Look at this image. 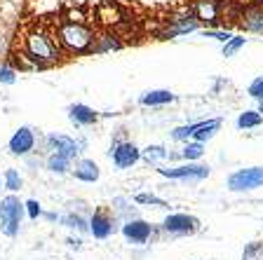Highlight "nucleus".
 I'll return each instance as SVG.
<instances>
[{
    "label": "nucleus",
    "mask_w": 263,
    "mask_h": 260,
    "mask_svg": "<svg viewBox=\"0 0 263 260\" xmlns=\"http://www.w3.org/2000/svg\"><path fill=\"white\" fill-rule=\"evenodd\" d=\"M0 82H3V85H14L16 82V71L10 64L0 66Z\"/></svg>",
    "instance_id": "33"
},
{
    "label": "nucleus",
    "mask_w": 263,
    "mask_h": 260,
    "mask_svg": "<svg viewBox=\"0 0 263 260\" xmlns=\"http://www.w3.org/2000/svg\"><path fill=\"white\" fill-rule=\"evenodd\" d=\"M200 230V221L191 213H170L164 216L162 225H160V232L170 234V237H193V234Z\"/></svg>",
    "instance_id": "4"
},
{
    "label": "nucleus",
    "mask_w": 263,
    "mask_h": 260,
    "mask_svg": "<svg viewBox=\"0 0 263 260\" xmlns=\"http://www.w3.org/2000/svg\"><path fill=\"white\" fill-rule=\"evenodd\" d=\"M26 216L24 202L16 195H7L0 199V232L5 237H16L22 230V221Z\"/></svg>",
    "instance_id": "3"
},
{
    "label": "nucleus",
    "mask_w": 263,
    "mask_h": 260,
    "mask_svg": "<svg viewBox=\"0 0 263 260\" xmlns=\"http://www.w3.org/2000/svg\"><path fill=\"white\" fill-rule=\"evenodd\" d=\"M66 244L71 246V249L80 251V249H82V239H76V237H68V239H66Z\"/></svg>",
    "instance_id": "35"
},
{
    "label": "nucleus",
    "mask_w": 263,
    "mask_h": 260,
    "mask_svg": "<svg viewBox=\"0 0 263 260\" xmlns=\"http://www.w3.org/2000/svg\"><path fill=\"white\" fill-rule=\"evenodd\" d=\"M101 115L94 108H89L87 103H71L68 106V119H71L76 127H94L99 122Z\"/></svg>",
    "instance_id": "15"
},
{
    "label": "nucleus",
    "mask_w": 263,
    "mask_h": 260,
    "mask_svg": "<svg viewBox=\"0 0 263 260\" xmlns=\"http://www.w3.org/2000/svg\"><path fill=\"white\" fill-rule=\"evenodd\" d=\"M256 110H258V113L263 115V101H258V108H256Z\"/></svg>",
    "instance_id": "38"
},
{
    "label": "nucleus",
    "mask_w": 263,
    "mask_h": 260,
    "mask_svg": "<svg viewBox=\"0 0 263 260\" xmlns=\"http://www.w3.org/2000/svg\"><path fill=\"white\" fill-rule=\"evenodd\" d=\"M118 230V218L108 209H97L89 213V234L94 239H108Z\"/></svg>",
    "instance_id": "8"
},
{
    "label": "nucleus",
    "mask_w": 263,
    "mask_h": 260,
    "mask_svg": "<svg viewBox=\"0 0 263 260\" xmlns=\"http://www.w3.org/2000/svg\"><path fill=\"white\" fill-rule=\"evenodd\" d=\"M219 129H221V119H219V117H212V119H202V122H195L193 141H200V143L212 141Z\"/></svg>",
    "instance_id": "18"
},
{
    "label": "nucleus",
    "mask_w": 263,
    "mask_h": 260,
    "mask_svg": "<svg viewBox=\"0 0 263 260\" xmlns=\"http://www.w3.org/2000/svg\"><path fill=\"white\" fill-rule=\"evenodd\" d=\"M263 125V115L258 110H242L237 115V129L249 131V129H258Z\"/></svg>",
    "instance_id": "22"
},
{
    "label": "nucleus",
    "mask_w": 263,
    "mask_h": 260,
    "mask_svg": "<svg viewBox=\"0 0 263 260\" xmlns=\"http://www.w3.org/2000/svg\"><path fill=\"white\" fill-rule=\"evenodd\" d=\"M82 146H85L82 141H76V138H71V136H66V134L45 136V148H47L49 152H59V155H64V157H68V159L80 157Z\"/></svg>",
    "instance_id": "9"
},
{
    "label": "nucleus",
    "mask_w": 263,
    "mask_h": 260,
    "mask_svg": "<svg viewBox=\"0 0 263 260\" xmlns=\"http://www.w3.org/2000/svg\"><path fill=\"white\" fill-rule=\"evenodd\" d=\"M247 94L252 98H256V101H263V75L254 77L252 82H249V87H247Z\"/></svg>",
    "instance_id": "32"
},
{
    "label": "nucleus",
    "mask_w": 263,
    "mask_h": 260,
    "mask_svg": "<svg viewBox=\"0 0 263 260\" xmlns=\"http://www.w3.org/2000/svg\"><path fill=\"white\" fill-rule=\"evenodd\" d=\"M3 52H5V38L0 35V54H3Z\"/></svg>",
    "instance_id": "37"
},
{
    "label": "nucleus",
    "mask_w": 263,
    "mask_h": 260,
    "mask_svg": "<svg viewBox=\"0 0 263 260\" xmlns=\"http://www.w3.org/2000/svg\"><path fill=\"white\" fill-rule=\"evenodd\" d=\"M113 216L118 218V221H129V218H139L137 216V209H134V206H132V202L127 199V197H115L113 199Z\"/></svg>",
    "instance_id": "21"
},
{
    "label": "nucleus",
    "mask_w": 263,
    "mask_h": 260,
    "mask_svg": "<svg viewBox=\"0 0 263 260\" xmlns=\"http://www.w3.org/2000/svg\"><path fill=\"white\" fill-rule=\"evenodd\" d=\"M125 47L122 38L110 28H104L94 35V45H92V54H108V52H118Z\"/></svg>",
    "instance_id": "14"
},
{
    "label": "nucleus",
    "mask_w": 263,
    "mask_h": 260,
    "mask_svg": "<svg viewBox=\"0 0 263 260\" xmlns=\"http://www.w3.org/2000/svg\"><path fill=\"white\" fill-rule=\"evenodd\" d=\"M193 131H195V122H191V125H181L176 127V129H172V138L179 143H186L193 138Z\"/></svg>",
    "instance_id": "27"
},
{
    "label": "nucleus",
    "mask_w": 263,
    "mask_h": 260,
    "mask_svg": "<svg viewBox=\"0 0 263 260\" xmlns=\"http://www.w3.org/2000/svg\"><path fill=\"white\" fill-rule=\"evenodd\" d=\"M237 26L247 33L263 35V5H247L237 12Z\"/></svg>",
    "instance_id": "12"
},
{
    "label": "nucleus",
    "mask_w": 263,
    "mask_h": 260,
    "mask_svg": "<svg viewBox=\"0 0 263 260\" xmlns=\"http://www.w3.org/2000/svg\"><path fill=\"white\" fill-rule=\"evenodd\" d=\"M167 157H170V150H167L164 146H148V148L141 150V159L146 164H160Z\"/></svg>",
    "instance_id": "24"
},
{
    "label": "nucleus",
    "mask_w": 263,
    "mask_h": 260,
    "mask_svg": "<svg viewBox=\"0 0 263 260\" xmlns=\"http://www.w3.org/2000/svg\"><path fill=\"white\" fill-rule=\"evenodd\" d=\"M71 162H73V159L64 157V155H59V152H49L47 157H45V169H47L49 173L64 176V173L71 171Z\"/></svg>",
    "instance_id": "20"
},
{
    "label": "nucleus",
    "mask_w": 263,
    "mask_h": 260,
    "mask_svg": "<svg viewBox=\"0 0 263 260\" xmlns=\"http://www.w3.org/2000/svg\"><path fill=\"white\" fill-rule=\"evenodd\" d=\"M43 218H45V221H49V223H57V221H59V213H54V211H43Z\"/></svg>",
    "instance_id": "36"
},
{
    "label": "nucleus",
    "mask_w": 263,
    "mask_h": 260,
    "mask_svg": "<svg viewBox=\"0 0 263 260\" xmlns=\"http://www.w3.org/2000/svg\"><path fill=\"white\" fill-rule=\"evenodd\" d=\"M7 150L14 157H28L35 150V131L31 127H19L7 141Z\"/></svg>",
    "instance_id": "11"
},
{
    "label": "nucleus",
    "mask_w": 263,
    "mask_h": 260,
    "mask_svg": "<svg viewBox=\"0 0 263 260\" xmlns=\"http://www.w3.org/2000/svg\"><path fill=\"white\" fill-rule=\"evenodd\" d=\"M120 232H122V237H125L129 244L143 246V244H148L155 234H158V230H155L148 221H143V218H129V221H125L120 225Z\"/></svg>",
    "instance_id": "7"
},
{
    "label": "nucleus",
    "mask_w": 263,
    "mask_h": 260,
    "mask_svg": "<svg viewBox=\"0 0 263 260\" xmlns=\"http://www.w3.org/2000/svg\"><path fill=\"white\" fill-rule=\"evenodd\" d=\"M176 101V94L170 89H148L139 96V103L146 106V108H162V106H170Z\"/></svg>",
    "instance_id": "16"
},
{
    "label": "nucleus",
    "mask_w": 263,
    "mask_h": 260,
    "mask_svg": "<svg viewBox=\"0 0 263 260\" xmlns=\"http://www.w3.org/2000/svg\"><path fill=\"white\" fill-rule=\"evenodd\" d=\"M66 22H80V24H87V14H85V10L82 7H71V10L64 14Z\"/></svg>",
    "instance_id": "34"
},
{
    "label": "nucleus",
    "mask_w": 263,
    "mask_h": 260,
    "mask_svg": "<svg viewBox=\"0 0 263 260\" xmlns=\"http://www.w3.org/2000/svg\"><path fill=\"white\" fill-rule=\"evenodd\" d=\"M59 223L64 225V228H68V230H76V232H80V234H89V218H85L80 211H68V213H64V216L59 218Z\"/></svg>",
    "instance_id": "19"
},
{
    "label": "nucleus",
    "mask_w": 263,
    "mask_h": 260,
    "mask_svg": "<svg viewBox=\"0 0 263 260\" xmlns=\"http://www.w3.org/2000/svg\"><path fill=\"white\" fill-rule=\"evenodd\" d=\"M94 28L89 24H80V22H66L61 19L59 26H57V38H59V45L64 49V54H87L92 52L94 45Z\"/></svg>",
    "instance_id": "2"
},
{
    "label": "nucleus",
    "mask_w": 263,
    "mask_h": 260,
    "mask_svg": "<svg viewBox=\"0 0 263 260\" xmlns=\"http://www.w3.org/2000/svg\"><path fill=\"white\" fill-rule=\"evenodd\" d=\"M204 38H214V40H219V43H228L230 38H233V31H228V28H204L202 31Z\"/></svg>",
    "instance_id": "30"
},
{
    "label": "nucleus",
    "mask_w": 263,
    "mask_h": 260,
    "mask_svg": "<svg viewBox=\"0 0 263 260\" xmlns=\"http://www.w3.org/2000/svg\"><path fill=\"white\" fill-rule=\"evenodd\" d=\"M3 185L10 190L12 195L19 192V190L24 188V178H22V173H19V169H5V173H3Z\"/></svg>",
    "instance_id": "25"
},
{
    "label": "nucleus",
    "mask_w": 263,
    "mask_h": 260,
    "mask_svg": "<svg viewBox=\"0 0 263 260\" xmlns=\"http://www.w3.org/2000/svg\"><path fill=\"white\" fill-rule=\"evenodd\" d=\"M110 159L115 169H132L141 162V148H137L132 141H115L110 148Z\"/></svg>",
    "instance_id": "10"
},
{
    "label": "nucleus",
    "mask_w": 263,
    "mask_h": 260,
    "mask_svg": "<svg viewBox=\"0 0 263 260\" xmlns=\"http://www.w3.org/2000/svg\"><path fill=\"white\" fill-rule=\"evenodd\" d=\"M245 45H247V38H242V35H233L228 43H223V56H235Z\"/></svg>",
    "instance_id": "28"
},
{
    "label": "nucleus",
    "mask_w": 263,
    "mask_h": 260,
    "mask_svg": "<svg viewBox=\"0 0 263 260\" xmlns=\"http://www.w3.org/2000/svg\"><path fill=\"white\" fill-rule=\"evenodd\" d=\"M158 173L162 178H170V181H204L212 173V169L207 164H200V162H186V164H179V167H170V169H158Z\"/></svg>",
    "instance_id": "6"
},
{
    "label": "nucleus",
    "mask_w": 263,
    "mask_h": 260,
    "mask_svg": "<svg viewBox=\"0 0 263 260\" xmlns=\"http://www.w3.org/2000/svg\"><path fill=\"white\" fill-rule=\"evenodd\" d=\"M134 202L141 206H155V209H167V206H170L162 197L153 195V192H137V195H134Z\"/></svg>",
    "instance_id": "26"
},
{
    "label": "nucleus",
    "mask_w": 263,
    "mask_h": 260,
    "mask_svg": "<svg viewBox=\"0 0 263 260\" xmlns=\"http://www.w3.org/2000/svg\"><path fill=\"white\" fill-rule=\"evenodd\" d=\"M258 188H263V167L237 169L228 176V190L233 192H252Z\"/></svg>",
    "instance_id": "5"
},
{
    "label": "nucleus",
    "mask_w": 263,
    "mask_h": 260,
    "mask_svg": "<svg viewBox=\"0 0 263 260\" xmlns=\"http://www.w3.org/2000/svg\"><path fill=\"white\" fill-rule=\"evenodd\" d=\"M193 14L204 26H221L223 24V19H221V5L216 0H195Z\"/></svg>",
    "instance_id": "13"
},
{
    "label": "nucleus",
    "mask_w": 263,
    "mask_h": 260,
    "mask_svg": "<svg viewBox=\"0 0 263 260\" xmlns=\"http://www.w3.org/2000/svg\"><path fill=\"white\" fill-rule=\"evenodd\" d=\"M242 260H263V244L261 242H252L242 251Z\"/></svg>",
    "instance_id": "29"
},
{
    "label": "nucleus",
    "mask_w": 263,
    "mask_h": 260,
    "mask_svg": "<svg viewBox=\"0 0 263 260\" xmlns=\"http://www.w3.org/2000/svg\"><path fill=\"white\" fill-rule=\"evenodd\" d=\"M24 209H26V216L31 218V221L43 218V204H40L38 199H26L24 202Z\"/></svg>",
    "instance_id": "31"
},
{
    "label": "nucleus",
    "mask_w": 263,
    "mask_h": 260,
    "mask_svg": "<svg viewBox=\"0 0 263 260\" xmlns=\"http://www.w3.org/2000/svg\"><path fill=\"white\" fill-rule=\"evenodd\" d=\"M22 52L26 56H31L33 61L43 64L45 68L59 64L61 56H64V49H61L59 38H57V28H47L45 24L33 26L31 31L24 35Z\"/></svg>",
    "instance_id": "1"
},
{
    "label": "nucleus",
    "mask_w": 263,
    "mask_h": 260,
    "mask_svg": "<svg viewBox=\"0 0 263 260\" xmlns=\"http://www.w3.org/2000/svg\"><path fill=\"white\" fill-rule=\"evenodd\" d=\"M71 173L82 183H97L101 176V169L94 159H78L76 167H71Z\"/></svg>",
    "instance_id": "17"
},
{
    "label": "nucleus",
    "mask_w": 263,
    "mask_h": 260,
    "mask_svg": "<svg viewBox=\"0 0 263 260\" xmlns=\"http://www.w3.org/2000/svg\"><path fill=\"white\" fill-rule=\"evenodd\" d=\"M204 155V143L200 141H186L183 148H181V159H186V162H200Z\"/></svg>",
    "instance_id": "23"
}]
</instances>
